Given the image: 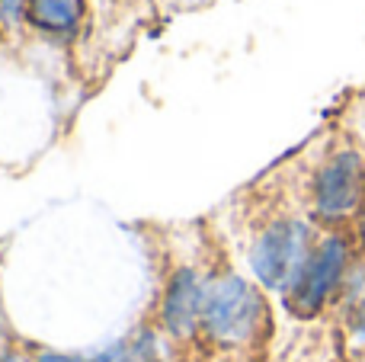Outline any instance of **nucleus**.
<instances>
[{
  "instance_id": "obj_1",
  "label": "nucleus",
  "mask_w": 365,
  "mask_h": 362,
  "mask_svg": "<svg viewBox=\"0 0 365 362\" xmlns=\"http://www.w3.org/2000/svg\"><path fill=\"white\" fill-rule=\"evenodd\" d=\"M259 321H263V301L259 295L237 276L215 282L205 289V301H202V324L221 343H244L257 333Z\"/></svg>"
},
{
  "instance_id": "obj_2",
  "label": "nucleus",
  "mask_w": 365,
  "mask_h": 362,
  "mask_svg": "<svg viewBox=\"0 0 365 362\" xmlns=\"http://www.w3.org/2000/svg\"><path fill=\"white\" fill-rule=\"evenodd\" d=\"M308 257V228L298 222H279L253 247V273L269 289H292Z\"/></svg>"
},
{
  "instance_id": "obj_3",
  "label": "nucleus",
  "mask_w": 365,
  "mask_h": 362,
  "mask_svg": "<svg viewBox=\"0 0 365 362\" xmlns=\"http://www.w3.org/2000/svg\"><path fill=\"white\" fill-rule=\"evenodd\" d=\"M343 267H346V244L340 237H327L314 254L308 257L302 276L292 286V308L298 314H311L327 301L334 286L340 282Z\"/></svg>"
},
{
  "instance_id": "obj_4",
  "label": "nucleus",
  "mask_w": 365,
  "mask_h": 362,
  "mask_svg": "<svg viewBox=\"0 0 365 362\" xmlns=\"http://www.w3.org/2000/svg\"><path fill=\"white\" fill-rule=\"evenodd\" d=\"M362 196V164L356 154H336L317 177V212L340 218L356 209Z\"/></svg>"
},
{
  "instance_id": "obj_5",
  "label": "nucleus",
  "mask_w": 365,
  "mask_h": 362,
  "mask_svg": "<svg viewBox=\"0 0 365 362\" xmlns=\"http://www.w3.org/2000/svg\"><path fill=\"white\" fill-rule=\"evenodd\" d=\"M202 301H205V289H202L199 276L192 269H180L170 279L164 299V324L173 333H189L195 321L202 318Z\"/></svg>"
},
{
  "instance_id": "obj_6",
  "label": "nucleus",
  "mask_w": 365,
  "mask_h": 362,
  "mask_svg": "<svg viewBox=\"0 0 365 362\" xmlns=\"http://www.w3.org/2000/svg\"><path fill=\"white\" fill-rule=\"evenodd\" d=\"M29 19L45 32L68 36L83 16V0H29Z\"/></svg>"
},
{
  "instance_id": "obj_7",
  "label": "nucleus",
  "mask_w": 365,
  "mask_h": 362,
  "mask_svg": "<svg viewBox=\"0 0 365 362\" xmlns=\"http://www.w3.org/2000/svg\"><path fill=\"white\" fill-rule=\"evenodd\" d=\"M23 6H26V0H0V19L4 23H16Z\"/></svg>"
},
{
  "instance_id": "obj_8",
  "label": "nucleus",
  "mask_w": 365,
  "mask_h": 362,
  "mask_svg": "<svg viewBox=\"0 0 365 362\" xmlns=\"http://www.w3.org/2000/svg\"><path fill=\"white\" fill-rule=\"evenodd\" d=\"M42 362H87V359H71V356H55V353H48V356H42Z\"/></svg>"
},
{
  "instance_id": "obj_9",
  "label": "nucleus",
  "mask_w": 365,
  "mask_h": 362,
  "mask_svg": "<svg viewBox=\"0 0 365 362\" xmlns=\"http://www.w3.org/2000/svg\"><path fill=\"white\" fill-rule=\"evenodd\" d=\"M0 362H23V359H13V356H10V359H0Z\"/></svg>"
}]
</instances>
